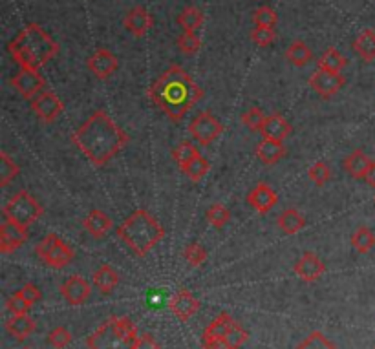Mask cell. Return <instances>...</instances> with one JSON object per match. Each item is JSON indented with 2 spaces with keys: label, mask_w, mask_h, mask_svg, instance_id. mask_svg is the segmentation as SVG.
<instances>
[{
  "label": "cell",
  "mask_w": 375,
  "mask_h": 349,
  "mask_svg": "<svg viewBox=\"0 0 375 349\" xmlns=\"http://www.w3.org/2000/svg\"><path fill=\"white\" fill-rule=\"evenodd\" d=\"M92 282H94L99 293L110 295L119 286V273L112 266H101L92 275Z\"/></svg>",
  "instance_id": "23"
},
{
  "label": "cell",
  "mask_w": 375,
  "mask_h": 349,
  "mask_svg": "<svg viewBox=\"0 0 375 349\" xmlns=\"http://www.w3.org/2000/svg\"><path fill=\"white\" fill-rule=\"evenodd\" d=\"M351 245L360 254L370 252L375 247V234L368 227H359L353 234H351Z\"/></svg>",
  "instance_id": "32"
},
{
  "label": "cell",
  "mask_w": 375,
  "mask_h": 349,
  "mask_svg": "<svg viewBox=\"0 0 375 349\" xmlns=\"http://www.w3.org/2000/svg\"><path fill=\"white\" fill-rule=\"evenodd\" d=\"M286 156V147L282 141H273V139H262L257 147V158L264 165H275Z\"/></svg>",
  "instance_id": "22"
},
{
  "label": "cell",
  "mask_w": 375,
  "mask_h": 349,
  "mask_svg": "<svg viewBox=\"0 0 375 349\" xmlns=\"http://www.w3.org/2000/svg\"><path fill=\"white\" fill-rule=\"evenodd\" d=\"M277 39V31L275 28H258L255 26L251 30V40L260 48H267V46H271Z\"/></svg>",
  "instance_id": "42"
},
{
  "label": "cell",
  "mask_w": 375,
  "mask_h": 349,
  "mask_svg": "<svg viewBox=\"0 0 375 349\" xmlns=\"http://www.w3.org/2000/svg\"><path fill=\"white\" fill-rule=\"evenodd\" d=\"M200 156H202V154H200L198 147L194 143H191V141H183V143H179L178 147L173 150V159L176 161L179 170L187 167L189 163H193L196 158H200Z\"/></svg>",
  "instance_id": "31"
},
{
  "label": "cell",
  "mask_w": 375,
  "mask_h": 349,
  "mask_svg": "<svg viewBox=\"0 0 375 349\" xmlns=\"http://www.w3.org/2000/svg\"><path fill=\"white\" fill-rule=\"evenodd\" d=\"M176 42H178L179 51L185 55H196L198 51H200V48H202V40H200V37H198L196 33H193V31H183Z\"/></svg>",
  "instance_id": "38"
},
{
  "label": "cell",
  "mask_w": 375,
  "mask_h": 349,
  "mask_svg": "<svg viewBox=\"0 0 375 349\" xmlns=\"http://www.w3.org/2000/svg\"><path fill=\"white\" fill-rule=\"evenodd\" d=\"M209 170H211V163L203 158V156H200V158L194 159L193 163H189L187 167L182 168V172L185 174V176H187V179H191L193 183L202 181L203 177L207 176Z\"/></svg>",
  "instance_id": "35"
},
{
  "label": "cell",
  "mask_w": 375,
  "mask_h": 349,
  "mask_svg": "<svg viewBox=\"0 0 375 349\" xmlns=\"http://www.w3.org/2000/svg\"><path fill=\"white\" fill-rule=\"evenodd\" d=\"M83 227H84V231L88 232L90 236L99 240V238H103L109 234L110 229L114 227V222H112V218H110L106 212L97 211V209H95V211H92L88 216L84 218Z\"/></svg>",
  "instance_id": "19"
},
{
  "label": "cell",
  "mask_w": 375,
  "mask_h": 349,
  "mask_svg": "<svg viewBox=\"0 0 375 349\" xmlns=\"http://www.w3.org/2000/svg\"><path fill=\"white\" fill-rule=\"evenodd\" d=\"M19 165L2 150V152H0V187H8V185L19 176Z\"/></svg>",
  "instance_id": "33"
},
{
  "label": "cell",
  "mask_w": 375,
  "mask_h": 349,
  "mask_svg": "<svg viewBox=\"0 0 375 349\" xmlns=\"http://www.w3.org/2000/svg\"><path fill=\"white\" fill-rule=\"evenodd\" d=\"M8 51L20 70H40L59 55V44L42 26L31 22L8 44Z\"/></svg>",
  "instance_id": "3"
},
{
  "label": "cell",
  "mask_w": 375,
  "mask_h": 349,
  "mask_svg": "<svg viewBox=\"0 0 375 349\" xmlns=\"http://www.w3.org/2000/svg\"><path fill=\"white\" fill-rule=\"evenodd\" d=\"M119 240L138 258H145L165 238L163 225L150 214L139 209L132 212L118 229Z\"/></svg>",
  "instance_id": "4"
},
{
  "label": "cell",
  "mask_w": 375,
  "mask_h": 349,
  "mask_svg": "<svg viewBox=\"0 0 375 349\" xmlns=\"http://www.w3.org/2000/svg\"><path fill=\"white\" fill-rule=\"evenodd\" d=\"M22 349H31V348H22Z\"/></svg>",
  "instance_id": "50"
},
{
  "label": "cell",
  "mask_w": 375,
  "mask_h": 349,
  "mask_svg": "<svg viewBox=\"0 0 375 349\" xmlns=\"http://www.w3.org/2000/svg\"><path fill=\"white\" fill-rule=\"evenodd\" d=\"M70 139L94 167H104L130 141L129 133L103 110H95Z\"/></svg>",
  "instance_id": "1"
},
{
  "label": "cell",
  "mask_w": 375,
  "mask_h": 349,
  "mask_svg": "<svg viewBox=\"0 0 375 349\" xmlns=\"http://www.w3.org/2000/svg\"><path fill=\"white\" fill-rule=\"evenodd\" d=\"M262 139H273V141H284L292 133V124L282 117L280 113L267 115L266 123L260 130Z\"/></svg>",
  "instance_id": "20"
},
{
  "label": "cell",
  "mask_w": 375,
  "mask_h": 349,
  "mask_svg": "<svg viewBox=\"0 0 375 349\" xmlns=\"http://www.w3.org/2000/svg\"><path fill=\"white\" fill-rule=\"evenodd\" d=\"M202 349H231V346L228 344V340H211V342H202Z\"/></svg>",
  "instance_id": "48"
},
{
  "label": "cell",
  "mask_w": 375,
  "mask_h": 349,
  "mask_svg": "<svg viewBox=\"0 0 375 349\" xmlns=\"http://www.w3.org/2000/svg\"><path fill=\"white\" fill-rule=\"evenodd\" d=\"M267 115L264 112H262L258 106H253V108L247 110L246 113L242 115V123L246 124L249 130H255V132H260L262 127H264V123H266Z\"/></svg>",
  "instance_id": "41"
},
{
  "label": "cell",
  "mask_w": 375,
  "mask_h": 349,
  "mask_svg": "<svg viewBox=\"0 0 375 349\" xmlns=\"http://www.w3.org/2000/svg\"><path fill=\"white\" fill-rule=\"evenodd\" d=\"M365 181L370 185V187L375 188V161H372L370 168H368V172L365 176Z\"/></svg>",
  "instance_id": "49"
},
{
  "label": "cell",
  "mask_w": 375,
  "mask_h": 349,
  "mask_svg": "<svg viewBox=\"0 0 375 349\" xmlns=\"http://www.w3.org/2000/svg\"><path fill=\"white\" fill-rule=\"evenodd\" d=\"M6 309L10 311L11 316L17 315H28V311L31 309L30 302L24 300V296L20 295L19 291H17L15 295H11L8 300H6Z\"/></svg>",
  "instance_id": "44"
},
{
  "label": "cell",
  "mask_w": 375,
  "mask_h": 349,
  "mask_svg": "<svg viewBox=\"0 0 375 349\" xmlns=\"http://www.w3.org/2000/svg\"><path fill=\"white\" fill-rule=\"evenodd\" d=\"M278 227H280L286 234L293 236V234L301 232L302 229L306 227V218L302 216L296 209H286V211L280 214V218H278Z\"/></svg>",
  "instance_id": "29"
},
{
  "label": "cell",
  "mask_w": 375,
  "mask_h": 349,
  "mask_svg": "<svg viewBox=\"0 0 375 349\" xmlns=\"http://www.w3.org/2000/svg\"><path fill=\"white\" fill-rule=\"evenodd\" d=\"M293 270H295V275L298 276L302 282H317L326 273V266H324V261H322L315 252L306 251L296 260Z\"/></svg>",
  "instance_id": "16"
},
{
  "label": "cell",
  "mask_w": 375,
  "mask_h": 349,
  "mask_svg": "<svg viewBox=\"0 0 375 349\" xmlns=\"http://www.w3.org/2000/svg\"><path fill=\"white\" fill-rule=\"evenodd\" d=\"M253 22L258 28H277L278 15L277 11L269 8V6H260L253 13Z\"/></svg>",
  "instance_id": "37"
},
{
  "label": "cell",
  "mask_w": 375,
  "mask_h": 349,
  "mask_svg": "<svg viewBox=\"0 0 375 349\" xmlns=\"http://www.w3.org/2000/svg\"><path fill=\"white\" fill-rule=\"evenodd\" d=\"M2 214L6 220H11V222L30 229V225H33L45 214V206L40 205L28 190H19L2 206Z\"/></svg>",
  "instance_id": "6"
},
{
  "label": "cell",
  "mask_w": 375,
  "mask_h": 349,
  "mask_svg": "<svg viewBox=\"0 0 375 349\" xmlns=\"http://www.w3.org/2000/svg\"><path fill=\"white\" fill-rule=\"evenodd\" d=\"M88 70L97 77V79H110L112 75L118 72L119 59L115 57L110 49L97 48L94 54L90 55L88 63H86Z\"/></svg>",
  "instance_id": "13"
},
{
  "label": "cell",
  "mask_w": 375,
  "mask_h": 349,
  "mask_svg": "<svg viewBox=\"0 0 375 349\" xmlns=\"http://www.w3.org/2000/svg\"><path fill=\"white\" fill-rule=\"evenodd\" d=\"M286 59L295 68H304L313 60V51L304 40H293L286 49Z\"/></svg>",
  "instance_id": "25"
},
{
  "label": "cell",
  "mask_w": 375,
  "mask_h": 349,
  "mask_svg": "<svg viewBox=\"0 0 375 349\" xmlns=\"http://www.w3.org/2000/svg\"><path fill=\"white\" fill-rule=\"evenodd\" d=\"M189 132L202 147H209L222 136L223 124L211 112H202L191 121Z\"/></svg>",
  "instance_id": "8"
},
{
  "label": "cell",
  "mask_w": 375,
  "mask_h": 349,
  "mask_svg": "<svg viewBox=\"0 0 375 349\" xmlns=\"http://www.w3.org/2000/svg\"><path fill=\"white\" fill-rule=\"evenodd\" d=\"M37 256L45 266L51 267V269H65L68 267L75 258L74 249L66 243L65 240H61L57 234H48L45 240H40L35 247Z\"/></svg>",
  "instance_id": "7"
},
{
  "label": "cell",
  "mask_w": 375,
  "mask_h": 349,
  "mask_svg": "<svg viewBox=\"0 0 375 349\" xmlns=\"http://www.w3.org/2000/svg\"><path fill=\"white\" fill-rule=\"evenodd\" d=\"M35 330H37V322L28 315L11 316V318L6 322V331H8L13 339L19 340V342L31 336V334L35 333Z\"/></svg>",
  "instance_id": "21"
},
{
  "label": "cell",
  "mask_w": 375,
  "mask_h": 349,
  "mask_svg": "<svg viewBox=\"0 0 375 349\" xmlns=\"http://www.w3.org/2000/svg\"><path fill=\"white\" fill-rule=\"evenodd\" d=\"M203 19H205V15H203V11L200 10V8H196V6H187V8L179 13L176 22H178V26H182L183 31H193L194 33V31L203 24Z\"/></svg>",
  "instance_id": "30"
},
{
  "label": "cell",
  "mask_w": 375,
  "mask_h": 349,
  "mask_svg": "<svg viewBox=\"0 0 375 349\" xmlns=\"http://www.w3.org/2000/svg\"><path fill=\"white\" fill-rule=\"evenodd\" d=\"M31 110L39 117V121H42L45 124H51L59 119L61 113L65 112V103L55 92L45 90L42 94H39L31 101Z\"/></svg>",
  "instance_id": "9"
},
{
  "label": "cell",
  "mask_w": 375,
  "mask_h": 349,
  "mask_svg": "<svg viewBox=\"0 0 375 349\" xmlns=\"http://www.w3.org/2000/svg\"><path fill=\"white\" fill-rule=\"evenodd\" d=\"M20 295L24 296L26 302H30L31 305L37 304V302H40V298H42V293H40V289L35 284H31V282H28V284H24L22 286V289L19 291Z\"/></svg>",
  "instance_id": "46"
},
{
  "label": "cell",
  "mask_w": 375,
  "mask_h": 349,
  "mask_svg": "<svg viewBox=\"0 0 375 349\" xmlns=\"http://www.w3.org/2000/svg\"><path fill=\"white\" fill-rule=\"evenodd\" d=\"M223 339L228 340V344L231 346V349H240L244 344H246L247 339H249V333H247L242 325L238 324V322H234V324L231 325V330L228 331V334H225Z\"/></svg>",
  "instance_id": "45"
},
{
  "label": "cell",
  "mask_w": 375,
  "mask_h": 349,
  "mask_svg": "<svg viewBox=\"0 0 375 349\" xmlns=\"http://www.w3.org/2000/svg\"><path fill=\"white\" fill-rule=\"evenodd\" d=\"M308 83L319 97L331 99L341 92V88H344L346 79L342 74H331V72H324V70H317L315 74H311Z\"/></svg>",
  "instance_id": "11"
},
{
  "label": "cell",
  "mask_w": 375,
  "mask_h": 349,
  "mask_svg": "<svg viewBox=\"0 0 375 349\" xmlns=\"http://www.w3.org/2000/svg\"><path fill=\"white\" fill-rule=\"evenodd\" d=\"M11 86L28 101H33L46 88L45 77L39 74V70H20L19 74L10 81Z\"/></svg>",
  "instance_id": "10"
},
{
  "label": "cell",
  "mask_w": 375,
  "mask_h": 349,
  "mask_svg": "<svg viewBox=\"0 0 375 349\" xmlns=\"http://www.w3.org/2000/svg\"><path fill=\"white\" fill-rule=\"evenodd\" d=\"M346 66H348V59L337 48H328L321 59H317V70H324L331 74H341Z\"/></svg>",
  "instance_id": "27"
},
{
  "label": "cell",
  "mask_w": 375,
  "mask_h": 349,
  "mask_svg": "<svg viewBox=\"0 0 375 349\" xmlns=\"http://www.w3.org/2000/svg\"><path fill=\"white\" fill-rule=\"evenodd\" d=\"M246 202L260 214H269L278 203V196L267 183H258L257 187L247 194Z\"/></svg>",
  "instance_id": "18"
},
{
  "label": "cell",
  "mask_w": 375,
  "mask_h": 349,
  "mask_svg": "<svg viewBox=\"0 0 375 349\" xmlns=\"http://www.w3.org/2000/svg\"><path fill=\"white\" fill-rule=\"evenodd\" d=\"M308 176L317 187H324L328 181L331 179V170L328 167V163L324 161H317L315 165H311L310 170H308Z\"/></svg>",
  "instance_id": "39"
},
{
  "label": "cell",
  "mask_w": 375,
  "mask_h": 349,
  "mask_svg": "<svg viewBox=\"0 0 375 349\" xmlns=\"http://www.w3.org/2000/svg\"><path fill=\"white\" fill-rule=\"evenodd\" d=\"M173 315L179 320V322H189L200 311V302L194 298V295L187 289L176 291L170 298V304H168Z\"/></svg>",
  "instance_id": "17"
},
{
  "label": "cell",
  "mask_w": 375,
  "mask_h": 349,
  "mask_svg": "<svg viewBox=\"0 0 375 349\" xmlns=\"http://www.w3.org/2000/svg\"><path fill=\"white\" fill-rule=\"evenodd\" d=\"M372 165V159L366 156L360 148L353 150V152L344 159V170L348 172V176H351L353 179H365L366 172Z\"/></svg>",
  "instance_id": "24"
},
{
  "label": "cell",
  "mask_w": 375,
  "mask_h": 349,
  "mask_svg": "<svg viewBox=\"0 0 375 349\" xmlns=\"http://www.w3.org/2000/svg\"><path fill=\"white\" fill-rule=\"evenodd\" d=\"M232 324H234V318H232L229 313H220V315L209 324L207 330L203 331L202 342H211V340L223 339V336L228 334V331L231 330Z\"/></svg>",
  "instance_id": "26"
},
{
  "label": "cell",
  "mask_w": 375,
  "mask_h": 349,
  "mask_svg": "<svg viewBox=\"0 0 375 349\" xmlns=\"http://www.w3.org/2000/svg\"><path fill=\"white\" fill-rule=\"evenodd\" d=\"M147 95L170 121H182L205 94L179 64H173L154 81Z\"/></svg>",
  "instance_id": "2"
},
{
  "label": "cell",
  "mask_w": 375,
  "mask_h": 349,
  "mask_svg": "<svg viewBox=\"0 0 375 349\" xmlns=\"http://www.w3.org/2000/svg\"><path fill=\"white\" fill-rule=\"evenodd\" d=\"M138 325L129 316H110L86 339L88 349H134Z\"/></svg>",
  "instance_id": "5"
},
{
  "label": "cell",
  "mask_w": 375,
  "mask_h": 349,
  "mask_svg": "<svg viewBox=\"0 0 375 349\" xmlns=\"http://www.w3.org/2000/svg\"><path fill=\"white\" fill-rule=\"evenodd\" d=\"M295 349H339L322 331H311Z\"/></svg>",
  "instance_id": "34"
},
{
  "label": "cell",
  "mask_w": 375,
  "mask_h": 349,
  "mask_svg": "<svg viewBox=\"0 0 375 349\" xmlns=\"http://www.w3.org/2000/svg\"><path fill=\"white\" fill-rule=\"evenodd\" d=\"M123 26L132 37L141 39L154 28V15L143 6H136L125 15Z\"/></svg>",
  "instance_id": "14"
},
{
  "label": "cell",
  "mask_w": 375,
  "mask_h": 349,
  "mask_svg": "<svg viewBox=\"0 0 375 349\" xmlns=\"http://www.w3.org/2000/svg\"><path fill=\"white\" fill-rule=\"evenodd\" d=\"M61 295L70 305L77 307V305H83L88 302L90 295H92V286L83 276H70L68 280L61 286Z\"/></svg>",
  "instance_id": "15"
},
{
  "label": "cell",
  "mask_w": 375,
  "mask_h": 349,
  "mask_svg": "<svg viewBox=\"0 0 375 349\" xmlns=\"http://www.w3.org/2000/svg\"><path fill=\"white\" fill-rule=\"evenodd\" d=\"M353 49L365 63L375 60V31L362 30L353 40Z\"/></svg>",
  "instance_id": "28"
},
{
  "label": "cell",
  "mask_w": 375,
  "mask_h": 349,
  "mask_svg": "<svg viewBox=\"0 0 375 349\" xmlns=\"http://www.w3.org/2000/svg\"><path fill=\"white\" fill-rule=\"evenodd\" d=\"M72 342V333L66 327L59 325L48 333V344L54 349H65Z\"/></svg>",
  "instance_id": "43"
},
{
  "label": "cell",
  "mask_w": 375,
  "mask_h": 349,
  "mask_svg": "<svg viewBox=\"0 0 375 349\" xmlns=\"http://www.w3.org/2000/svg\"><path fill=\"white\" fill-rule=\"evenodd\" d=\"M134 349H161L158 344V340L154 339L150 333H145V334H139L138 342H136V346H134Z\"/></svg>",
  "instance_id": "47"
},
{
  "label": "cell",
  "mask_w": 375,
  "mask_h": 349,
  "mask_svg": "<svg viewBox=\"0 0 375 349\" xmlns=\"http://www.w3.org/2000/svg\"><path fill=\"white\" fill-rule=\"evenodd\" d=\"M28 227H22L19 223L6 220L0 223V252L2 254H10L22 247L28 240Z\"/></svg>",
  "instance_id": "12"
},
{
  "label": "cell",
  "mask_w": 375,
  "mask_h": 349,
  "mask_svg": "<svg viewBox=\"0 0 375 349\" xmlns=\"http://www.w3.org/2000/svg\"><path fill=\"white\" fill-rule=\"evenodd\" d=\"M207 222L211 223L214 229L220 231V229H223V227L231 222V212H229L228 206L222 205V203H212L207 211Z\"/></svg>",
  "instance_id": "36"
},
{
  "label": "cell",
  "mask_w": 375,
  "mask_h": 349,
  "mask_svg": "<svg viewBox=\"0 0 375 349\" xmlns=\"http://www.w3.org/2000/svg\"><path fill=\"white\" fill-rule=\"evenodd\" d=\"M374 349H375V348H374Z\"/></svg>",
  "instance_id": "51"
},
{
  "label": "cell",
  "mask_w": 375,
  "mask_h": 349,
  "mask_svg": "<svg viewBox=\"0 0 375 349\" xmlns=\"http://www.w3.org/2000/svg\"><path fill=\"white\" fill-rule=\"evenodd\" d=\"M183 256H185V261H187L189 266L200 267L207 260V251L200 243H189L185 247V251H183Z\"/></svg>",
  "instance_id": "40"
}]
</instances>
